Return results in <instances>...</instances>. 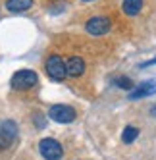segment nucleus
<instances>
[{
	"label": "nucleus",
	"mask_w": 156,
	"mask_h": 160,
	"mask_svg": "<svg viewBox=\"0 0 156 160\" xmlns=\"http://www.w3.org/2000/svg\"><path fill=\"white\" fill-rule=\"evenodd\" d=\"M10 83H12L14 91H21V93H25V91H31L33 87H37L39 75H37V72H33V70H19V72H16L12 75Z\"/></svg>",
	"instance_id": "nucleus-1"
},
{
	"label": "nucleus",
	"mask_w": 156,
	"mask_h": 160,
	"mask_svg": "<svg viewBox=\"0 0 156 160\" xmlns=\"http://www.w3.org/2000/svg\"><path fill=\"white\" fill-rule=\"evenodd\" d=\"M44 72L50 79L54 81H64L68 77V72H66V62L60 58L58 54H50L46 60H44Z\"/></svg>",
	"instance_id": "nucleus-2"
},
{
	"label": "nucleus",
	"mask_w": 156,
	"mask_h": 160,
	"mask_svg": "<svg viewBox=\"0 0 156 160\" xmlns=\"http://www.w3.org/2000/svg\"><path fill=\"white\" fill-rule=\"evenodd\" d=\"M17 139V123L14 120H2L0 122V151H6L12 147Z\"/></svg>",
	"instance_id": "nucleus-3"
},
{
	"label": "nucleus",
	"mask_w": 156,
	"mask_h": 160,
	"mask_svg": "<svg viewBox=\"0 0 156 160\" xmlns=\"http://www.w3.org/2000/svg\"><path fill=\"white\" fill-rule=\"evenodd\" d=\"M48 118L56 123H71L77 118V112L68 104H54L48 110Z\"/></svg>",
	"instance_id": "nucleus-4"
},
{
	"label": "nucleus",
	"mask_w": 156,
	"mask_h": 160,
	"mask_svg": "<svg viewBox=\"0 0 156 160\" xmlns=\"http://www.w3.org/2000/svg\"><path fill=\"white\" fill-rule=\"evenodd\" d=\"M39 151L42 154L44 160H60L64 156V148L62 145L56 141V139H52V137H46V139H41L39 143Z\"/></svg>",
	"instance_id": "nucleus-5"
},
{
	"label": "nucleus",
	"mask_w": 156,
	"mask_h": 160,
	"mask_svg": "<svg viewBox=\"0 0 156 160\" xmlns=\"http://www.w3.org/2000/svg\"><path fill=\"white\" fill-rule=\"evenodd\" d=\"M110 19L108 18H104V16H95V18H91L85 23V29H87V33L89 35H93V37H102V35H106V33L110 31Z\"/></svg>",
	"instance_id": "nucleus-6"
},
{
	"label": "nucleus",
	"mask_w": 156,
	"mask_h": 160,
	"mask_svg": "<svg viewBox=\"0 0 156 160\" xmlns=\"http://www.w3.org/2000/svg\"><path fill=\"white\" fill-rule=\"evenodd\" d=\"M87 70V64L85 60L81 58V56H71V58H68V62H66V72H68V77H81Z\"/></svg>",
	"instance_id": "nucleus-7"
},
{
	"label": "nucleus",
	"mask_w": 156,
	"mask_h": 160,
	"mask_svg": "<svg viewBox=\"0 0 156 160\" xmlns=\"http://www.w3.org/2000/svg\"><path fill=\"white\" fill-rule=\"evenodd\" d=\"M150 95H156V81H144V83H139L135 89H131L129 100H139V98L150 97Z\"/></svg>",
	"instance_id": "nucleus-8"
},
{
	"label": "nucleus",
	"mask_w": 156,
	"mask_h": 160,
	"mask_svg": "<svg viewBox=\"0 0 156 160\" xmlns=\"http://www.w3.org/2000/svg\"><path fill=\"white\" fill-rule=\"evenodd\" d=\"M31 6H33V0H6V10L14 14L27 12Z\"/></svg>",
	"instance_id": "nucleus-9"
},
{
	"label": "nucleus",
	"mask_w": 156,
	"mask_h": 160,
	"mask_svg": "<svg viewBox=\"0 0 156 160\" xmlns=\"http://www.w3.org/2000/svg\"><path fill=\"white\" fill-rule=\"evenodd\" d=\"M143 0H124L121 2V10H124V14L125 16H137L141 10H143Z\"/></svg>",
	"instance_id": "nucleus-10"
},
{
	"label": "nucleus",
	"mask_w": 156,
	"mask_h": 160,
	"mask_svg": "<svg viewBox=\"0 0 156 160\" xmlns=\"http://www.w3.org/2000/svg\"><path fill=\"white\" fill-rule=\"evenodd\" d=\"M137 137H139V129L133 128V125H127V128L124 129V133H121V141H124L125 145H131Z\"/></svg>",
	"instance_id": "nucleus-11"
},
{
	"label": "nucleus",
	"mask_w": 156,
	"mask_h": 160,
	"mask_svg": "<svg viewBox=\"0 0 156 160\" xmlns=\"http://www.w3.org/2000/svg\"><path fill=\"white\" fill-rule=\"evenodd\" d=\"M116 85L121 87V89H129V91L133 89V81H131L129 77H118L116 79Z\"/></svg>",
	"instance_id": "nucleus-12"
},
{
	"label": "nucleus",
	"mask_w": 156,
	"mask_h": 160,
	"mask_svg": "<svg viewBox=\"0 0 156 160\" xmlns=\"http://www.w3.org/2000/svg\"><path fill=\"white\" fill-rule=\"evenodd\" d=\"M152 64H156V58H154V60H150V62H147V64H143V68H147V66H152Z\"/></svg>",
	"instance_id": "nucleus-13"
},
{
	"label": "nucleus",
	"mask_w": 156,
	"mask_h": 160,
	"mask_svg": "<svg viewBox=\"0 0 156 160\" xmlns=\"http://www.w3.org/2000/svg\"><path fill=\"white\" fill-rule=\"evenodd\" d=\"M150 114H152V116H156V106H152V108H150Z\"/></svg>",
	"instance_id": "nucleus-14"
},
{
	"label": "nucleus",
	"mask_w": 156,
	"mask_h": 160,
	"mask_svg": "<svg viewBox=\"0 0 156 160\" xmlns=\"http://www.w3.org/2000/svg\"><path fill=\"white\" fill-rule=\"evenodd\" d=\"M83 2H93V0H83Z\"/></svg>",
	"instance_id": "nucleus-15"
}]
</instances>
